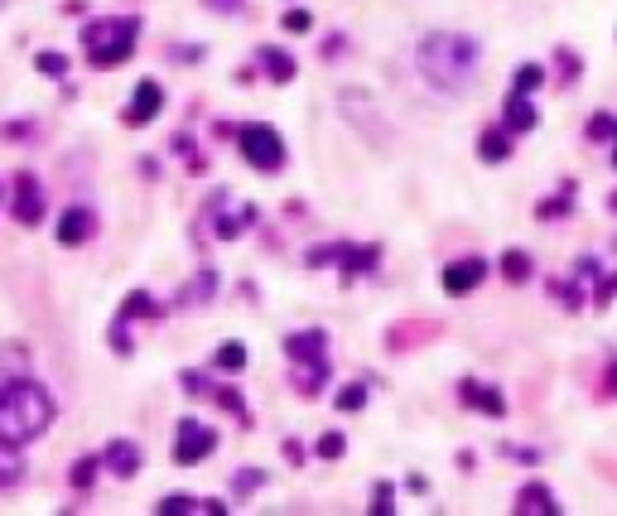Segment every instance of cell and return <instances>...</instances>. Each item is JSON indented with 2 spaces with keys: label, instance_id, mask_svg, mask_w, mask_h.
Returning <instances> with one entry per match:
<instances>
[{
  "label": "cell",
  "instance_id": "obj_1",
  "mask_svg": "<svg viewBox=\"0 0 617 516\" xmlns=\"http://www.w3.org/2000/svg\"><path fill=\"white\" fill-rule=\"evenodd\" d=\"M478 58H483V44L473 34H458V29H439V34H425L420 49H415V68L420 78L430 82L434 92H468L473 87V73H478Z\"/></svg>",
  "mask_w": 617,
  "mask_h": 516
},
{
  "label": "cell",
  "instance_id": "obj_2",
  "mask_svg": "<svg viewBox=\"0 0 617 516\" xmlns=\"http://www.w3.org/2000/svg\"><path fill=\"white\" fill-rule=\"evenodd\" d=\"M54 415H58V406H54V396H49V386L34 377H20L15 386L0 391V444L25 449V444H34V439L54 425Z\"/></svg>",
  "mask_w": 617,
  "mask_h": 516
},
{
  "label": "cell",
  "instance_id": "obj_3",
  "mask_svg": "<svg viewBox=\"0 0 617 516\" xmlns=\"http://www.w3.org/2000/svg\"><path fill=\"white\" fill-rule=\"evenodd\" d=\"M135 34H140V20L135 15H111V20H97V25H87L82 34V49H87V63L92 68H116V63H126L135 49Z\"/></svg>",
  "mask_w": 617,
  "mask_h": 516
},
{
  "label": "cell",
  "instance_id": "obj_4",
  "mask_svg": "<svg viewBox=\"0 0 617 516\" xmlns=\"http://www.w3.org/2000/svg\"><path fill=\"white\" fill-rule=\"evenodd\" d=\"M232 136H237V150L246 155L251 169H261V174L285 169V140H280L275 126H266V121H246V126H232Z\"/></svg>",
  "mask_w": 617,
  "mask_h": 516
},
{
  "label": "cell",
  "instance_id": "obj_5",
  "mask_svg": "<svg viewBox=\"0 0 617 516\" xmlns=\"http://www.w3.org/2000/svg\"><path fill=\"white\" fill-rule=\"evenodd\" d=\"M376 261H381V246H352V242H328V246H309L304 251V266H338L343 280L352 275L372 271Z\"/></svg>",
  "mask_w": 617,
  "mask_h": 516
},
{
  "label": "cell",
  "instance_id": "obj_6",
  "mask_svg": "<svg viewBox=\"0 0 617 516\" xmlns=\"http://www.w3.org/2000/svg\"><path fill=\"white\" fill-rule=\"evenodd\" d=\"M217 449V430H208L203 420H179V439H174V463L193 468Z\"/></svg>",
  "mask_w": 617,
  "mask_h": 516
},
{
  "label": "cell",
  "instance_id": "obj_7",
  "mask_svg": "<svg viewBox=\"0 0 617 516\" xmlns=\"http://www.w3.org/2000/svg\"><path fill=\"white\" fill-rule=\"evenodd\" d=\"M483 275H487L483 256H463V261H449L439 280H444V295H473L483 285Z\"/></svg>",
  "mask_w": 617,
  "mask_h": 516
},
{
  "label": "cell",
  "instance_id": "obj_8",
  "mask_svg": "<svg viewBox=\"0 0 617 516\" xmlns=\"http://www.w3.org/2000/svg\"><path fill=\"white\" fill-rule=\"evenodd\" d=\"M10 213H15V222H25V227H39V218H44V189H39L34 174H20V179H15Z\"/></svg>",
  "mask_w": 617,
  "mask_h": 516
},
{
  "label": "cell",
  "instance_id": "obj_9",
  "mask_svg": "<svg viewBox=\"0 0 617 516\" xmlns=\"http://www.w3.org/2000/svg\"><path fill=\"white\" fill-rule=\"evenodd\" d=\"M160 111H164V87L160 82L155 78L135 82V97H131V107H126V126H150Z\"/></svg>",
  "mask_w": 617,
  "mask_h": 516
},
{
  "label": "cell",
  "instance_id": "obj_10",
  "mask_svg": "<svg viewBox=\"0 0 617 516\" xmlns=\"http://www.w3.org/2000/svg\"><path fill=\"white\" fill-rule=\"evenodd\" d=\"M328 333L323 328H299V333H290L285 338V357L290 362H328Z\"/></svg>",
  "mask_w": 617,
  "mask_h": 516
},
{
  "label": "cell",
  "instance_id": "obj_11",
  "mask_svg": "<svg viewBox=\"0 0 617 516\" xmlns=\"http://www.w3.org/2000/svg\"><path fill=\"white\" fill-rule=\"evenodd\" d=\"M511 512L516 516H560V497L545 488V483H526V488L516 492Z\"/></svg>",
  "mask_w": 617,
  "mask_h": 516
},
{
  "label": "cell",
  "instance_id": "obj_12",
  "mask_svg": "<svg viewBox=\"0 0 617 516\" xmlns=\"http://www.w3.org/2000/svg\"><path fill=\"white\" fill-rule=\"evenodd\" d=\"M540 111L536 102H531V92H511L507 107H502V126H507L511 136H526V131H536Z\"/></svg>",
  "mask_w": 617,
  "mask_h": 516
},
{
  "label": "cell",
  "instance_id": "obj_13",
  "mask_svg": "<svg viewBox=\"0 0 617 516\" xmlns=\"http://www.w3.org/2000/svg\"><path fill=\"white\" fill-rule=\"evenodd\" d=\"M97 232V218H92V208H68L63 218H58V242L63 246H82L87 237Z\"/></svg>",
  "mask_w": 617,
  "mask_h": 516
},
{
  "label": "cell",
  "instance_id": "obj_14",
  "mask_svg": "<svg viewBox=\"0 0 617 516\" xmlns=\"http://www.w3.org/2000/svg\"><path fill=\"white\" fill-rule=\"evenodd\" d=\"M458 401H463V406L487 410L492 420H502V415H507V401H502V391H497V386H478V381H463V386H458Z\"/></svg>",
  "mask_w": 617,
  "mask_h": 516
},
{
  "label": "cell",
  "instance_id": "obj_15",
  "mask_svg": "<svg viewBox=\"0 0 617 516\" xmlns=\"http://www.w3.org/2000/svg\"><path fill=\"white\" fill-rule=\"evenodd\" d=\"M102 463H107L116 478H135V473H140V444H131V439H111Z\"/></svg>",
  "mask_w": 617,
  "mask_h": 516
},
{
  "label": "cell",
  "instance_id": "obj_16",
  "mask_svg": "<svg viewBox=\"0 0 617 516\" xmlns=\"http://www.w3.org/2000/svg\"><path fill=\"white\" fill-rule=\"evenodd\" d=\"M256 63H261V73H266L270 82H295V73H299V63L285 49H275V44H261L256 49Z\"/></svg>",
  "mask_w": 617,
  "mask_h": 516
},
{
  "label": "cell",
  "instance_id": "obj_17",
  "mask_svg": "<svg viewBox=\"0 0 617 516\" xmlns=\"http://www.w3.org/2000/svg\"><path fill=\"white\" fill-rule=\"evenodd\" d=\"M29 377V348L25 343H0V391Z\"/></svg>",
  "mask_w": 617,
  "mask_h": 516
},
{
  "label": "cell",
  "instance_id": "obj_18",
  "mask_svg": "<svg viewBox=\"0 0 617 516\" xmlns=\"http://www.w3.org/2000/svg\"><path fill=\"white\" fill-rule=\"evenodd\" d=\"M478 160H483V164L511 160V131H507V126H492V131H483V136H478Z\"/></svg>",
  "mask_w": 617,
  "mask_h": 516
},
{
  "label": "cell",
  "instance_id": "obj_19",
  "mask_svg": "<svg viewBox=\"0 0 617 516\" xmlns=\"http://www.w3.org/2000/svg\"><path fill=\"white\" fill-rule=\"evenodd\" d=\"M213 295H217V271H213V266H203V271H198L184 290H179V304H184V309H193V304H208Z\"/></svg>",
  "mask_w": 617,
  "mask_h": 516
},
{
  "label": "cell",
  "instance_id": "obj_20",
  "mask_svg": "<svg viewBox=\"0 0 617 516\" xmlns=\"http://www.w3.org/2000/svg\"><path fill=\"white\" fill-rule=\"evenodd\" d=\"M116 319H126V324H131V319H160V304H155V299L145 295V290H131Z\"/></svg>",
  "mask_w": 617,
  "mask_h": 516
},
{
  "label": "cell",
  "instance_id": "obj_21",
  "mask_svg": "<svg viewBox=\"0 0 617 516\" xmlns=\"http://www.w3.org/2000/svg\"><path fill=\"white\" fill-rule=\"evenodd\" d=\"M251 222H256V208H251V203H242L237 213H227V218L217 222V242H232V237H242Z\"/></svg>",
  "mask_w": 617,
  "mask_h": 516
},
{
  "label": "cell",
  "instance_id": "obj_22",
  "mask_svg": "<svg viewBox=\"0 0 617 516\" xmlns=\"http://www.w3.org/2000/svg\"><path fill=\"white\" fill-rule=\"evenodd\" d=\"M20 478H25V459L10 444H0V488H15Z\"/></svg>",
  "mask_w": 617,
  "mask_h": 516
},
{
  "label": "cell",
  "instance_id": "obj_23",
  "mask_svg": "<svg viewBox=\"0 0 617 516\" xmlns=\"http://www.w3.org/2000/svg\"><path fill=\"white\" fill-rule=\"evenodd\" d=\"M323 381H328V362H314L309 372H299V377H295V391H299V396H319Z\"/></svg>",
  "mask_w": 617,
  "mask_h": 516
},
{
  "label": "cell",
  "instance_id": "obj_24",
  "mask_svg": "<svg viewBox=\"0 0 617 516\" xmlns=\"http://www.w3.org/2000/svg\"><path fill=\"white\" fill-rule=\"evenodd\" d=\"M213 396H217V406H222V410L242 415V425H251V410H246V401H242V391H237V386H217Z\"/></svg>",
  "mask_w": 617,
  "mask_h": 516
},
{
  "label": "cell",
  "instance_id": "obj_25",
  "mask_svg": "<svg viewBox=\"0 0 617 516\" xmlns=\"http://www.w3.org/2000/svg\"><path fill=\"white\" fill-rule=\"evenodd\" d=\"M540 82H545V68L540 63H521L516 78H511V92H536Z\"/></svg>",
  "mask_w": 617,
  "mask_h": 516
},
{
  "label": "cell",
  "instance_id": "obj_26",
  "mask_svg": "<svg viewBox=\"0 0 617 516\" xmlns=\"http://www.w3.org/2000/svg\"><path fill=\"white\" fill-rule=\"evenodd\" d=\"M502 275L516 280V285L531 280V256H526V251H507V256H502Z\"/></svg>",
  "mask_w": 617,
  "mask_h": 516
},
{
  "label": "cell",
  "instance_id": "obj_27",
  "mask_svg": "<svg viewBox=\"0 0 617 516\" xmlns=\"http://www.w3.org/2000/svg\"><path fill=\"white\" fill-rule=\"evenodd\" d=\"M213 362L222 367V372H242V367H246V348H242V343H222Z\"/></svg>",
  "mask_w": 617,
  "mask_h": 516
},
{
  "label": "cell",
  "instance_id": "obj_28",
  "mask_svg": "<svg viewBox=\"0 0 617 516\" xmlns=\"http://www.w3.org/2000/svg\"><path fill=\"white\" fill-rule=\"evenodd\" d=\"M188 512H198V497H188V492H169L160 502V516H188Z\"/></svg>",
  "mask_w": 617,
  "mask_h": 516
},
{
  "label": "cell",
  "instance_id": "obj_29",
  "mask_svg": "<svg viewBox=\"0 0 617 516\" xmlns=\"http://www.w3.org/2000/svg\"><path fill=\"white\" fill-rule=\"evenodd\" d=\"M256 488H266V473H261V468H242V473L232 478V497H246V492H256Z\"/></svg>",
  "mask_w": 617,
  "mask_h": 516
},
{
  "label": "cell",
  "instance_id": "obj_30",
  "mask_svg": "<svg viewBox=\"0 0 617 516\" xmlns=\"http://www.w3.org/2000/svg\"><path fill=\"white\" fill-rule=\"evenodd\" d=\"M34 68H39L44 78H63V73H68V58L54 54V49H44V54L34 58Z\"/></svg>",
  "mask_w": 617,
  "mask_h": 516
},
{
  "label": "cell",
  "instance_id": "obj_31",
  "mask_svg": "<svg viewBox=\"0 0 617 516\" xmlns=\"http://www.w3.org/2000/svg\"><path fill=\"white\" fill-rule=\"evenodd\" d=\"M343 449H348V439L338 435V430L319 435V444H314V454H319V459H343Z\"/></svg>",
  "mask_w": 617,
  "mask_h": 516
},
{
  "label": "cell",
  "instance_id": "obj_32",
  "mask_svg": "<svg viewBox=\"0 0 617 516\" xmlns=\"http://www.w3.org/2000/svg\"><path fill=\"white\" fill-rule=\"evenodd\" d=\"M372 512L376 516L396 512V488H391V483H376V488H372Z\"/></svg>",
  "mask_w": 617,
  "mask_h": 516
},
{
  "label": "cell",
  "instance_id": "obj_33",
  "mask_svg": "<svg viewBox=\"0 0 617 516\" xmlns=\"http://www.w3.org/2000/svg\"><path fill=\"white\" fill-rule=\"evenodd\" d=\"M97 463H102V459H78V463H73V473H68V478H73V488H82V492L92 488V478H97Z\"/></svg>",
  "mask_w": 617,
  "mask_h": 516
},
{
  "label": "cell",
  "instance_id": "obj_34",
  "mask_svg": "<svg viewBox=\"0 0 617 516\" xmlns=\"http://www.w3.org/2000/svg\"><path fill=\"white\" fill-rule=\"evenodd\" d=\"M362 406H367V386H362V381L338 391V410H362Z\"/></svg>",
  "mask_w": 617,
  "mask_h": 516
},
{
  "label": "cell",
  "instance_id": "obj_35",
  "mask_svg": "<svg viewBox=\"0 0 617 516\" xmlns=\"http://www.w3.org/2000/svg\"><path fill=\"white\" fill-rule=\"evenodd\" d=\"M613 136H617V116H603V111H598L589 121V140H613Z\"/></svg>",
  "mask_w": 617,
  "mask_h": 516
},
{
  "label": "cell",
  "instance_id": "obj_36",
  "mask_svg": "<svg viewBox=\"0 0 617 516\" xmlns=\"http://www.w3.org/2000/svg\"><path fill=\"white\" fill-rule=\"evenodd\" d=\"M285 29H290V34H309V29H314V15H309V10H285Z\"/></svg>",
  "mask_w": 617,
  "mask_h": 516
},
{
  "label": "cell",
  "instance_id": "obj_37",
  "mask_svg": "<svg viewBox=\"0 0 617 516\" xmlns=\"http://www.w3.org/2000/svg\"><path fill=\"white\" fill-rule=\"evenodd\" d=\"M550 295L564 299V309H579V290H574L569 280H555V285H550Z\"/></svg>",
  "mask_w": 617,
  "mask_h": 516
},
{
  "label": "cell",
  "instance_id": "obj_38",
  "mask_svg": "<svg viewBox=\"0 0 617 516\" xmlns=\"http://www.w3.org/2000/svg\"><path fill=\"white\" fill-rule=\"evenodd\" d=\"M179 386L188 396H208V377H198V372H179Z\"/></svg>",
  "mask_w": 617,
  "mask_h": 516
},
{
  "label": "cell",
  "instance_id": "obj_39",
  "mask_svg": "<svg viewBox=\"0 0 617 516\" xmlns=\"http://www.w3.org/2000/svg\"><path fill=\"white\" fill-rule=\"evenodd\" d=\"M208 10H217V15H242L246 10V0H203Z\"/></svg>",
  "mask_w": 617,
  "mask_h": 516
},
{
  "label": "cell",
  "instance_id": "obj_40",
  "mask_svg": "<svg viewBox=\"0 0 617 516\" xmlns=\"http://www.w3.org/2000/svg\"><path fill=\"white\" fill-rule=\"evenodd\" d=\"M555 213H569V193H564V198H550V203H540V218H555Z\"/></svg>",
  "mask_w": 617,
  "mask_h": 516
},
{
  "label": "cell",
  "instance_id": "obj_41",
  "mask_svg": "<svg viewBox=\"0 0 617 516\" xmlns=\"http://www.w3.org/2000/svg\"><path fill=\"white\" fill-rule=\"evenodd\" d=\"M613 295H617V275H613V280H603V285L593 290V304L603 309V304H608V299H613Z\"/></svg>",
  "mask_w": 617,
  "mask_h": 516
},
{
  "label": "cell",
  "instance_id": "obj_42",
  "mask_svg": "<svg viewBox=\"0 0 617 516\" xmlns=\"http://www.w3.org/2000/svg\"><path fill=\"white\" fill-rule=\"evenodd\" d=\"M507 454H511V459H516V463H540V454H536V449H507Z\"/></svg>",
  "mask_w": 617,
  "mask_h": 516
},
{
  "label": "cell",
  "instance_id": "obj_43",
  "mask_svg": "<svg viewBox=\"0 0 617 516\" xmlns=\"http://www.w3.org/2000/svg\"><path fill=\"white\" fill-rule=\"evenodd\" d=\"M285 454H290V463H304V444H299V439H290V444H285Z\"/></svg>",
  "mask_w": 617,
  "mask_h": 516
},
{
  "label": "cell",
  "instance_id": "obj_44",
  "mask_svg": "<svg viewBox=\"0 0 617 516\" xmlns=\"http://www.w3.org/2000/svg\"><path fill=\"white\" fill-rule=\"evenodd\" d=\"M608 381H613V391H617V362H613V367H608Z\"/></svg>",
  "mask_w": 617,
  "mask_h": 516
},
{
  "label": "cell",
  "instance_id": "obj_45",
  "mask_svg": "<svg viewBox=\"0 0 617 516\" xmlns=\"http://www.w3.org/2000/svg\"><path fill=\"white\" fill-rule=\"evenodd\" d=\"M613 169H617V136H613Z\"/></svg>",
  "mask_w": 617,
  "mask_h": 516
}]
</instances>
